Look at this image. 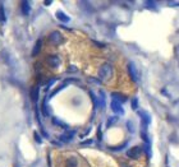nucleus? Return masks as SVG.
Masks as SVG:
<instances>
[{
    "instance_id": "f257e3e1",
    "label": "nucleus",
    "mask_w": 179,
    "mask_h": 167,
    "mask_svg": "<svg viewBox=\"0 0 179 167\" xmlns=\"http://www.w3.org/2000/svg\"><path fill=\"white\" fill-rule=\"evenodd\" d=\"M99 77L104 80H109L114 77V67L110 63H104L103 65H100L99 68Z\"/></svg>"
},
{
    "instance_id": "f03ea898",
    "label": "nucleus",
    "mask_w": 179,
    "mask_h": 167,
    "mask_svg": "<svg viewBox=\"0 0 179 167\" xmlns=\"http://www.w3.org/2000/svg\"><path fill=\"white\" fill-rule=\"evenodd\" d=\"M47 40L50 41L52 45H55V46H59V45L64 43V41H65V38H64V36L60 33L59 31H52L50 35H49Z\"/></svg>"
},
{
    "instance_id": "7ed1b4c3",
    "label": "nucleus",
    "mask_w": 179,
    "mask_h": 167,
    "mask_svg": "<svg viewBox=\"0 0 179 167\" xmlns=\"http://www.w3.org/2000/svg\"><path fill=\"white\" fill-rule=\"evenodd\" d=\"M142 150H143V148L142 147H132V148H129L127 152H125V154H127L128 158H131V160H138V158L141 157L142 154Z\"/></svg>"
},
{
    "instance_id": "20e7f679",
    "label": "nucleus",
    "mask_w": 179,
    "mask_h": 167,
    "mask_svg": "<svg viewBox=\"0 0 179 167\" xmlns=\"http://www.w3.org/2000/svg\"><path fill=\"white\" fill-rule=\"evenodd\" d=\"M127 70H128V75H129V78H131V80L133 83H137L138 80H140V78H138V70H137L136 65H134L132 61L128 63Z\"/></svg>"
},
{
    "instance_id": "39448f33",
    "label": "nucleus",
    "mask_w": 179,
    "mask_h": 167,
    "mask_svg": "<svg viewBox=\"0 0 179 167\" xmlns=\"http://www.w3.org/2000/svg\"><path fill=\"white\" fill-rule=\"evenodd\" d=\"M46 63L50 68L56 69L60 65V59H59V56H56V55H49L46 58Z\"/></svg>"
},
{
    "instance_id": "423d86ee",
    "label": "nucleus",
    "mask_w": 179,
    "mask_h": 167,
    "mask_svg": "<svg viewBox=\"0 0 179 167\" xmlns=\"http://www.w3.org/2000/svg\"><path fill=\"white\" fill-rule=\"evenodd\" d=\"M110 108L114 111V114H116V115H124V108L123 106H122V103H119L118 101L113 100L110 102Z\"/></svg>"
},
{
    "instance_id": "0eeeda50",
    "label": "nucleus",
    "mask_w": 179,
    "mask_h": 167,
    "mask_svg": "<svg viewBox=\"0 0 179 167\" xmlns=\"http://www.w3.org/2000/svg\"><path fill=\"white\" fill-rule=\"evenodd\" d=\"M137 115L141 117L142 126H146V128H147V125L150 124V120H151V117H150L148 114L145 112V111H141V110H138V111H137Z\"/></svg>"
},
{
    "instance_id": "6e6552de",
    "label": "nucleus",
    "mask_w": 179,
    "mask_h": 167,
    "mask_svg": "<svg viewBox=\"0 0 179 167\" xmlns=\"http://www.w3.org/2000/svg\"><path fill=\"white\" fill-rule=\"evenodd\" d=\"M76 135V132H65L64 134L60 135L59 139L63 142V143H69V142H72V139L74 138Z\"/></svg>"
},
{
    "instance_id": "1a4fd4ad",
    "label": "nucleus",
    "mask_w": 179,
    "mask_h": 167,
    "mask_svg": "<svg viewBox=\"0 0 179 167\" xmlns=\"http://www.w3.org/2000/svg\"><path fill=\"white\" fill-rule=\"evenodd\" d=\"M111 97H113V100H115V101H118L119 103H124V102H127L128 101V97L127 96H124V95H122V93H119V92H113L111 93Z\"/></svg>"
},
{
    "instance_id": "9d476101",
    "label": "nucleus",
    "mask_w": 179,
    "mask_h": 167,
    "mask_svg": "<svg viewBox=\"0 0 179 167\" xmlns=\"http://www.w3.org/2000/svg\"><path fill=\"white\" fill-rule=\"evenodd\" d=\"M65 167H81V165L76 157H69L65 160Z\"/></svg>"
},
{
    "instance_id": "9b49d317",
    "label": "nucleus",
    "mask_w": 179,
    "mask_h": 167,
    "mask_svg": "<svg viewBox=\"0 0 179 167\" xmlns=\"http://www.w3.org/2000/svg\"><path fill=\"white\" fill-rule=\"evenodd\" d=\"M39 95H40V88H39V85H36V87H33L31 89V100L33 101V102H37Z\"/></svg>"
},
{
    "instance_id": "f8f14e48",
    "label": "nucleus",
    "mask_w": 179,
    "mask_h": 167,
    "mask_svg": "<svg viewBox=\"0 0 179 167\" xmlns=\"http://www.w3.org/2000/svg\"><path fill=\"white\" fill-rule=\"evenodd\" d=\"M41 47H42V38H39L37 42H36L33 50H32V56H36L39 55V52L41 51Z\"/></svg>"
},
{
    "instance_id": "ddd939ff",
    "label": "nucleus",
    "mask_w": 179,
    "mask_h": 167,
    "mask_svg": "<svg viewBox=\"0 0 179 167\" xmlns=\"http://www.w3.org/2000/svg\"><path fill=\"white\" fill-rule=\"evenodd\" d=\"M56 18H58L59 19V21H62V22H69V21H71V18H69L68 17V15L65 14V13H64V12H62V10H58V12H56Z\"/></svg>"
},
{
    "instance_id": "4468645a",
    "label": "nucleus",
    "mask_w": 179,
    "mask_h": 167,
    "mask_svg": "<svg viewBox=\"0 0 179 167\" xmlns=\"http://www.w3.org/2000/svg\"><path fill=\"white\" fill-rule=\"evenodd\" d=\"M22 13L24 15H28L30 14V10H31V7H30V3L28 1H22Z\"/></svg>"
},
{
    "instance_id": "2eb2a0df",
    "label": "nucleus",
    "mask_w": 179,
    "mask_h": 167,
    "mask_svg": "<svg viewBox=\"0 0 179 167\" xmlns=\"http://www.w3.org/2000/svg\"><path fill=\"white\" fill-rule=\"evenodd\" d=\"M118 120H119V116H111V117H109L108 123H106V126H108V128H110V126L115 125Z\"/></svg>"
},
{
    "instance_id": "dca6fc26",
    "label": "nucleus",
    "mask_w": 179,
    "mask_h": 167,
    "mask_svg": "<svg viewBox=\"0 0 179 167\" xmlns=\"http://www.w3.org/2000/svg\"><path fill=\"white\" fill-rule=\"evenodd\" d=\"M129 144V142H124L123 144H120V145H118V147H110V149L111 150H123L124 148H127Z\"/></svg>"
},
{
    "instance_id": "f3484780",
    "label": "nucleus",
    "mask_w": 179,
    "mask_h": 167,
    "mask_svg": "<svg viewBox=\"0 0 179 167\" xmlns=\"http://www.w3.org/2000/svg\"><path fill=\"white\" fill-rule=\"evenodd\" d=\"M41 110H42V115L44 116H49V108H47V105H46V98L44 100V103L41 106Z\"/></svg>"
},
{
    "instance_id": "a211bd4d",
    "label": "nucleus",
    "mask_w": 179,
    "mask_h": 167,
    "mask_svg": "<svg viewBox=\"0 0 179 167\" xmlns=\"http://www.w3.org/2000/svg\"><path fill=\"white\" fill-rule=\"evenodd\" d=\"M52 124H55V125H58V126H60V128H68L67 126V124H64V123H62L59 119H56V117H52Z\"/></svg>"
},
{
    "instance_id": "6ab92c4d",
    "label": "nucleus",
    "mask_w": 179,
    "mask_h": 167,
    "mask_svg": "<svg viewBox=\"0 0 179 167\" xmlns=\"http://www.w3.org/2000/svg\"><path fill=\"white\" fill-rule=\"evenodd\" d=\"M143 152L146 153V156H147V157H151V143H150V144H145Z\"/></svg>"
},
{
    "instance_id": "aec40b11",
    "label": "nucleus",
    "mask_w": 179,
    "mask_h": 167,
    "mask_svg": "<svg viewBox=\"0 0 179 167\" xmlns=\"http://www.w3.org/2000/svg\"><path fill=\"white\" fill-rule=\"evenodd\" d=\"M125 126H127V129L129 130V133H131V134H134V130H136V129H134V125H133V123H132V121H127V123H125Z\"/></svg>"
},
{
    "instance_id": "412c9836",
    "label": "nucleus",
    "mask_w": 179,
    "mask_h": 167,
    "mask_svg": "<svg viewBox=\"0 0 179 167\" xmlns=\"http://www.w3.org/2000/svg\"><path fill=\"white\" fill-rule=\"evenodd\" d=\"M131 106H132V110H134V111H138V100L134 97V98H132L131 101Z\"/></svg>"
},
{
    "instance_id": "4be33fe9",
    "label": "nucleus",
    "mask_w": 179,
    "mask_h": 167,
    "mask_svg": "<svg viewBox=\"0 0 179 167\" xmlns=\"http://www.w3.org/2000/svg\"><path fill=\"white\" fill-rule=\"evenodd\" d=\"M0 22H5V14H4V7L0 5Z\"/></svg>"
},
{
    "instance_id": "5701e85b",
    "label": "nucleus",
    "mask_w": 179,
    "mask_h": 167,
    "mask_svg": "<svg viewBox=\"0 0 179 167\" xmlns=\"http://www.w3.org/2000/svg\"><path fill=\"white\" fill-rule=\"evenodd\" d=\"M145 5L147 7V8H151V9H156V4L154 3V1H146Z\"/></svg>"
},
{
    "instance_id": "b1692460",
    "label": "nucleus",
    "mask_w": 179,
    "mask_h": 167,
    "mask_svg": "<svg viewBox=\"0 0 179 167\" xmlns=\"http://www.w3.org/2000/svg\"><path fill=\"white\" fill-rule=\"evenodd\" d=\"M33 137H35V139H36L37 143H41V138H40V135H39L37 133H33Z\"/></svg>"
},
{
    "instance_id": "393cba45",
    "label": "nucleus",
    "mask_w": 179,
    "mask_h": 167,
    "mask_svg": "<svg viewBox=\"0 0 179 167\" xmlns=\"http://www.w3.org/2000/svg\"><path fill=\"white\" fill-rule=\"evenodd\" d=\"M92 139H87V140H84V142H82V143H81V144H82V145H88V144H91L92 143Z\"/></svg>"
},
{
    "instance_id": "a878e982",
    "label": "nucleus",
    "mask_w": 179,
    "mask_h": 167,
    "mask_svg": "<svg viewBox=\"0 0 179 167\" xmlns=\"http://www.w3.org/2000/svg\"><path fill=\"white\" fill-rule=\"evenodd\" d=\"M123 167H131V166H128V165H124Z\"/></svg>"
}]
</instances>
